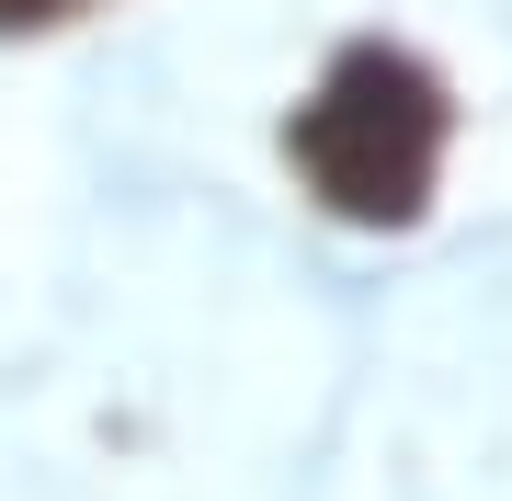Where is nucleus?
Segmentation results:
<instances>
[{
  "instance_id": "nucleus-1",
  "label": "nucleus",
  "mask_w": 512,
  "mask_h": 501,
  "mask_svg": "<svg viewBox=\"0 0 512 501\" xmlns=\"http://www.w3.org/2000/svg\"><path fill=\"white\" fill-rule=\"evenodd\" d=\"M444 137H456V103H444V80L410 46H342L330 80L285 114L296 183L353 228H410L433 205Z\"/></svg>"
},
{
  "instance_id": "nucleus-2",
  "label": "nucleus",
  "mask_w": 512,
  "mask_h": 501,
  "mask_svg": "<svg viewBox=\"0 0 512 501\" xmlns=\"http://www.w3.org/2000/svg\"><path fill=\"white\" fill-rule=\"evenodd\" d=\"M69 12H92V0H0V35H46V23H69Z\"/></svg>"
}]
</instances>
